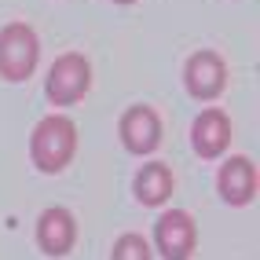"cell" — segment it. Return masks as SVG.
<instances>
[{
  "mask_svg": "<svg viewBox=\"0 0 260 260\" xmlns=\"http://www.w3.org/2000/svg\"><path fill=\"white\" fill-rule=\"evenodd\" d=\"M183 81L198 99H213V95H220L223 81H228V66H223V59L216 51H194V55L187 59Z\"/></svg>",
  "mask_w": 260,
  "mask_h": 260,
  "instance_id": "obj_6",
  "label": "cell"
},
{
  "mask_svg": "<svg viewBox=\"0 0 260 260\" xmlns=\"http://www.w3.org/2000/svg\"><path fill=\"white\" fill-rule=\"evenodd\" d=\"M216 187H220V198H223V202L246 205V202L256 194V169H253V161L242 158V154H238V158H231V161H223Z\"/></svg>",
  "mask_w": 260,
  "mask_h": 260,
  "instance_id": "obj_8",
  "label": "cell"
},
{
  "mask_svg": "<svg viewBox=\"0 0 260 260\" xmlns=\"http://www.w3.org/2000/svg\"><path fill=\"white\" fill-rule=\"evenodd\" d=\"M33 161L44 172H59L62 165H70L74 150H77V128L70 117H44L37 128H33Z\"/></svg>",
  "mask_w": 260,
  "mask_h": 260,
  "instance_id": "obj_1",
  "label": "cell"
},
{
  "mask_svg": "<svg viewBox=\"0 0 260 260\" xmlns=\"http://www.w3.org/2000/svg\"><path fill=\"white\" fill-rule=\"evenodd\" d=\"M74 238H77V228H74V216L66 209H44L41 220H37V242L41 249L51 253V256H62L74 249Z\"/></svg>",
  "mask_w": 260,
  "mask_h": 260,
  "instance_id": "obj_7",
  "label": "cell"
},
{
  "mask_svg": "<svg viewBox=\"0 0 260 260\" xmlns=\"http://www.w3.org/2000/svg\"><path fill=\"white\" fill-rule=\"evenodd\" d=\"M154 242L165 260H187L194 253V242H198V231H194V220L180 209H169L158 216L154 223Z\"/></svg>",
  "mask_w": 260,
  "mask_h": 260,
  "instance_id": "obj_4",
  "label": "cell"
},
{
  "mask_svg": "<svg viewBox=\"0 0 260 260\" xmlns=\"http://www.w3.org/2000/svg\"><path fill=\"white\" fill-rule=\"evenodd\" d=\"M41 55V44H37V33H33L26 22H8L0 29V74L8 81H22L33 74Z\"/></svg>",
  "mask_w": 260,
  "mask_h": 260,
  "instance_id": "obj_2",
  "label": "cell"
},
{
  "mask_svg": "<svg viewBox=\"0 0 260 260\" xmlns=\"http://www.w3.org/2000/svg\"><path fill=\"white\" fill-rule=\"evenodd\" d=\"M190 140H194V150L202 158H216V154L228 147L231 140V121L223 110H205L194 117V128H190Z\"/></svg>",
  "mask_w": 260,
  "mask_h": 260,
  "instance_id": "obj_9",
  "label": "cell"
},
{
  "mask_svg": "<svg viewBox=\"0 0 260 260\" xmlns=\"http://www.w3.org/2000/svg\"><path fill=\"white\" fill-rule=\"evenodd\" d=\"M110 260H150V246H147V238L143 235H121L117 238V246H114V256Z\"/></svg>",
  "mask_w": 260,
  "mask_h": 260,
  "instance_id": "obj_11",
  "label": "cell"
},
{
  "mask_svg": "<svg viewBox=\"0 0 260 260\" xmlns=\"http://www.w3.org/2000/svg\"><path fill=\"white\" fill-rule=\"evenodd\" d=\"M121 140H125V147L136 150V154H147V150L158 147L161 121H158V114H154V107L136 103V107H128L125 114H121Z\"/></svg>",
  "mask_w": 260,
  "mask_h": 260,
  "instance_id": "obj_5",
  "label": "cell"
},
{
  "mask_svg": "<svg viewBox=\"0 0 260 260\" xmlns=\"http://www.w3.org/2000/svg\"><path fill=\"white\" fill-rule=\"evenodd\" d=\"M172 187H176V180H172L169 165L150 161V165L140 169V176H136V198L147 202V205H161L172 194Z\"/></svg>",
  "mask_w": 260,
  "mask_h": 260,
  "instance_id": "obj_10",
  "label": "cell"
},
{
  "mask_svg": "<svg viewBox=\"0 0 260 260\" xmlns=\"http://www.w3.org/2000/svg\"><path fill=\"white\" fill-rule=\"evenodd\" d=\"M92 81V70H88V59L70 51V55H59L55 66L48 70V99L51 103H62V107H70L84 95Z\"/></svg>",
  "mask_w": 260,
  "mask_h": 260,
  "instance_id": "obj_3",
  "label": "cell"
},
{
  "mask_svg": "<svg viewBox=\"0 0 260 260\" xmlns=\"http://www.w3.org/2000/svg\"><path fill=\"white\" fill-rule=\"evenodd\" d=\"M121 4H132V0H121Z\"/></svg>",
  "mask_w": 260,
  "mask_h": 260,
  "instance_id": "obj_12",
  "label": "cell"
}]
</instances>
